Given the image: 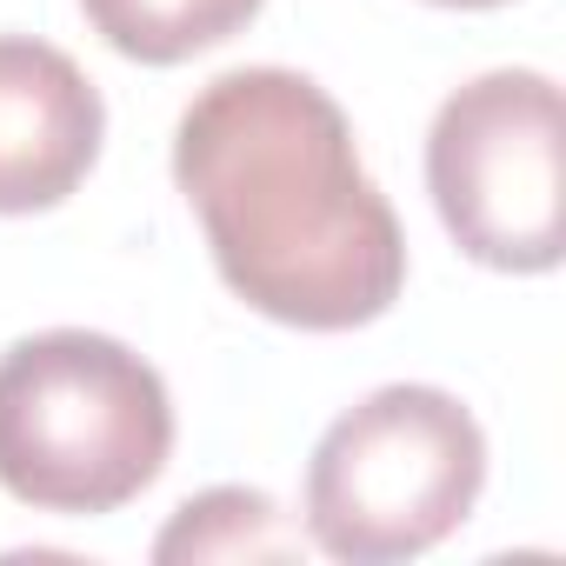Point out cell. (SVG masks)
I'll use <instances>...</instances> for the list:
<instances>
[{
  "instance_id": "6da1fadb",
  "label": "cell",
  "mask_w": 566,
  "mask_h": 566,
  "mask_svg": "<svg viewBox=\"0 0 566 566\" xmlns=\"http://www.w3.org/2000/svg\"><path fill=\"white\" fill-rule=\"evenodd\" d=\"M174 187L213 273L253 314L301 334H354L394 314L407 233L314 74L233 67L207 81L174 127Z\"/></svg>"
},
{
  "instance_id": "7a4b0ae2",
  "label": "cell",
  "mask_w": 566,
  "mask_h": 566,
  "mask_svg": "<svg viewBox=\"0 0 566 566\" xmlns=\"http://www.w3.org/2000/svg\"><path fill=\"white\" fill-rule=\"evenodd\" d=\"M174 460V394L154 360L94 327H48L0 354V486L34 513L101 520Z\"/></svg>"
},
{
  "instance_id": "3957f363",
  "label": "cell",
  "mask_w": 566,
  "mask_h": 566,
  "mask_svg": "<svg viewBox=\"0 0 566 566\" xmlns=\"http://www.w3.org/2000/svg\"><path fill=\"white\" fill-rule=\"evenodd\" d=\"M486 486V433L447 387L394 380L354 400L307 460V546L347 566L433 553L467 526Z\"/></svg>"
},
{
  "instance_id": "277c9868",
  "label": "cell",
  "mask_w": 566,
  "mask_h": 566,
  "mask_svg": "<svg viewBox=\"0 0 566 566\" xmlns=\"http://www.w3.org/2000/svg\"><path fill=\"white\" fill-rule=\"evenodd\" d=\"M427 193L453 247L493 273H553L566 253V107L553 74L493 67L427 127Z\"/></svg>"
},
{
  "instance_id": "5b68a950",
  "label": "cell",
  "mask_w": 566,
  "mask_h": 566,
  "mask_svg": "<svg viewBox=\"0 0 566 566\" xmlns=\"http://www.w3.org/2000/svg\"><path fill=\"white\" fill-rule=\"evenodd\" d=\"M107 101L74 54L0 34V213H48L94 174Z\"/></svg>"
},
{
  "instance_id": "8992f818",
  "label": "cell",
  "mask_w": 566,
  "mask_h": 566,
  "mask_svg": "<svg viewBox=\"0 0 566 566\" xmlns=\"http://www.w3.org/2000/svg\"><path fill=\"white\" fill-rule=\"evenodd\" d=\"M307 533L280 513L273 493L260 486H207L154 539L160 566H193V559H301Z\"/></svg>"
},
{
  "instance_id": "52a82bcc",
  "label": "cell",
  "mask_w": 566,
  "mask_h": 566,
  "mask_svg": "<svg viewBox=\"0 0 566 566\" xmlns=\"http://www.w3.org/2000/svg\"><path fill=\"white\" fill-rule=\"evenodd\" d=\"M266 0H81L87 28L140 67H180L207 48H227L260 21Z\"/></svg>"
},
{
  "instance_id": "ba28073f",
  "label": "cell",
  "mask_w": 566,
  "mask_h": 566,
  "mask_svg": "<svg viewBox=\"0 0 566 566\" xmlns=\"http://www.w3.org/2000/svg\"><path fill=\"white\" fill-rule=\"evenodd\" d=\"M433 8H467V14H480V8H506V0H433Z\"/></svg>"
}]
</instances>
